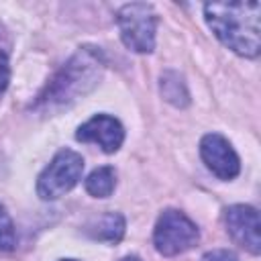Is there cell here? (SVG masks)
Here are the masks:
<instances>
[{
    "label": "cell",
    "instance_id": "obj_7",
    "mask_svg": "<svg viewBox=\"0 0 261 261\" xmlns=\"http://www.w3.org/2000/svg\"><path fill=\"white\" fill-rule=\"evenodd\" d=\"M200 155L208 165V169L220 179H232L241 171L239 155L222 135H216V133L206 135L200 141Z\"/></svg>",
    "mask_w": 261,
    "mask_h": 261
},
{
    "label": "cell",
    "instance_id": "obj_15",
    "mask_svg": "<svg viewBox=\"0 0 261 261\" xmlns=\"http://www.w3.org/2000/svg\"><path fill=\"white\" fill-rule=\"evenodd\" d=\"M120 261H141L139 257H135V255H128V257H122Z\"/></svg>",
    "mask_w": 261,
    "mask_h": 261
},
{
    "label": "cell",
    "instance_id": "obj_8",
    "mask_svg": "<svg viewBox=\"0 0 261 261\" xmlns=\"http://www.w3.org/2000/svg\"><path fill=\"white\" fill-rule=\"evenodd\" d=\"M75 137L84 143H96L104 153H114L124 141V128L114 116L96 114L77 128Z\"/></svg>",
    "mask_w": 261,
    "mask_h": 261
},
{
    "label": "cell",
    "instance_id": "obj_10",
    "mask_svg": "<svg viewBox=\"0 0 261 261\" xmlns=\"http://www.w3.org/2000/svg\"><path fill=\"white\" fill-rule=\"evenodd\" d=\"M161 94L169 104H173L177 108H184L190 104V94H188L186 82L177 71L169 69L161 75Z\"/></svg>",
    "mask_w": 261,
    "mask_h": 261
},
{
    "label": "cell",
    "instance_id": "obj_16",
    "mask_svg": "<svg viewBox=\"0 0 261 261\" xmlns=\"http://www.w3.org/2000/svg\"><path fill=\"white\" fill-rule=\"evenodd\" d=\"M61 261H77V259H61Z\"/></svg>",
    "mask_w": 261,
    "mask_h": 261
},
{
    "label": "cell",
    "instance_id": "obj_1",
    "mask_svg": "<svg viewBox=\"0 0 261 261\" xmlns=\"http://www.w3.org/2000/svg\"><path fill=\"white\" fill-rule=\"evenodd\" d=\"M259 2H210L204 16L216 39L243 57H257L261 49Z\"/></svg>",
    "mask_w": 261,
    "mask_h": 261
},
{
    "label": "cell",
    "instance_id": "obj_14",
    "mask_svg": "<svg viewBox=\"0 0 261 261\" xmlns=\"http://www.w3.org/2000/svg\"><path fill=\"white\" fill-rule=\"evenodd\" d=\"M202 261H239L234 253L226 251V249H216V251H210L202 257Z\"/></svg>",
    "mask_w": 261,
    "mask_h": 261
},
{
    "label": "cell",
    "instance_id": "obj_5",
    "mask_svg": "<svg viewBox=\"0 0 261 261\" xmlns=\"http://www.w3.org/2000/svg\"><path fill=\"white\" fill-rule=\"evenodd\" d=\"M82 171H84L82 155L71 149H61L39 175L37 194L43 200H55L65 192H69L80 181Z\"/></svg>",
    "mask_w": 261,
    "mask_h": 261
},
{
    "label": "cell",
    "instance_id": "obj_3",
    "mask_svg": "<svg viewBox=\"0 0 261 261\" xmlns=\"http://www.w3.org/2000/svg\"><path fill=\"white\" fill-rule=\"evenodd\" d=\"M116 22L120 29L122 43L137 53H151L155 49V31H157V14L151 4L133 2L124 4Z\"/></svg>",
    "mask_w": 261,
    "mask_h": 261
},
{
    "label": "cell",
    "instance_id": "obj_12",
    "mask_svg": "<svg viewBox=\"0 0 261 261\" xmlns=\"http://www.w3.org/2000/svg\"><path fill=\"white\" fill-rule=\"evenodd\" d=\"M16 245V232L10 214L6 212L4 204H0V251H12Z\"/></svg>",
    "mask_w": 261,
    "mask_h": 261
},
{
    "label": "cell",
    "instance_id": "obj_13",
    "mask_svg": "<svg viewBox=\"0 0 261 261\" xmlns=\"http://www.w3.org/2000/svg\"><path fill=\"white\" fill-rule=\"evenodd\" d=\"M10 82V63H8V53L6 49L0 47V94L8 88Z\"/></svg>",
    "mask_w": 261,
    "mask_h": 261
},
{
    "label": "cell",
    "instance_id": "obj_2",
    "mask_svg": "<svg viewBox=\"0 0 261 261\" xmlns=\"http://www.w3.org/2000/svg\"><path fill=\"white\" fill-rule=\"evenodd\" d=\"M104 61L98 51L94 49H82L77 51L47 84V88L39 94L37 102L33 104L35 110H59L82 96H86L100 80Z\"/></svg>",
    "mask_w": 261,
    "mask_h": 261
},
{
    "label": "cell",
    "instance_id": "obj_6",
    "mask_svg": "<svg viewBox=\"0 0 261 261\" xmlns=\"http://www.w3.org/2000/svg\"><path fill=\"white\" fill-rule=\"evenodd\" d=\"M226 230L239 243L243 249H247L253 255H259L261 251V234H259V212L253 206L247 204H234L226 208L224 212Z\"/></svg>",
    "mask_w": 261,
    "mask_h": 261
},
{
    "label": "cell",
    "instance_id": "obj_9",
    "mask_svg": "<svg viewBox=\"0 0 261 261\" xmlns=\"http://www.w3.org/2000/svg\"><path fill=\"white\" fill-rule=\"evenodd\" d=\"M88 232L92 239L106 241V243H118L124 234V218L118 212H106L88 228Z\"/></svg>",
    "mask_w": 261,
    "mask_h": 261
},
{
    "label": "cell",
    "instance_id": "obj_11",
    "mask_svg": "<svg viewBox=\"0 0 261 261\" xmlns=\"http://www.w3.org/2000/svg\"><path fill=\"white\" fill-rule=\"evenodd\" d=\"M114 186H116V173L110 165L94 169L86 179V190L94 198H108L114 192Z\"/></svg>",
    "mask_w": 261,
    "mask_h": 261
},
{
    "label": "cell",
    "instance_id": "obj_4",
    "mask_svg": "<svg viewBox=\"0 0 261 261\" xmlns=\"http://www.w3.org/2000/svg\"><path fill=\"white\" fill-rule=\"evenodd\" d=\"M200 239L198 226L179 210H165L153 230V243L155 249L165 255V257H173L179 253L190 251Z\"/></svg>",
    "mask_w": 261,
    "mask_h": 261
}]
</instances>
